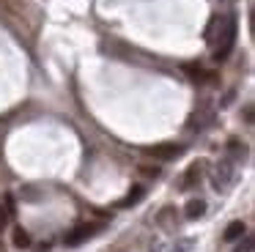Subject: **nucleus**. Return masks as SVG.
Returning <instances> with one entry per match:
<instances>
[{
    "label": "nucleus",
    "instance_id": "1",
    "mask_svg": "<svg viewBox=\"0 0 255 252\" xmlns=\"http://www.w3.org/2000/svg\"><path fill=\"white\" fill-rule=\"evenodd\" d=\"M236 33H239V25H236V16H225L220 22V30H217V47H214V60H225L228 55L233 52V44H236Z\"/></svg>",
    "mask_w": 255,
    "mask_h": 252
},
{
    "label": "nucleus",
    "instance_id": "2",
    "mask_svg": "<svg viewBox=\"0 0 255 252\" xmlns=\"http://www.w3.org/2000/svg\"><path fill=\"white\" fill-rule=\"evenodd\" d=\"M102 230H105V222H80V225H74V228L63 236V244H66V247H80V244H85L88 239L99 236Z\"/></svg>",
    "mask_w": 255,
    "mask_h": 252
},
{
    "label": "nucleus",
    "instance_id": "3",
    "mask_svg": "<svg viewBox=\"0 0 255 252\" xmlns=\"http://www.w3.org/2000/svg\"><path fill=\"white\" fill-rule=\"evenodd\" d=\"M145 153L159 159V162H170V159H176L184 153V145H178V142H156V145L145 148Z\"/></svg>",
    "mask_w": 255,
    "mask_h": 252
},
{
    "label": "nucleus",
    "instance_id": "4",
    "mask_svg": "<svg viewBox=\"0 0 255 252\" xmlns=\"http://www.w3.org/2000/svg\"><path fill=\"white\" fill-rule=\"evenodd\" d=\"M233 181V162L225 159V162L217 167V178H214V186L217 189H228V184Z\"/></svg>",
    "mask_w": 255,
    "mask_h": 252
},
{
    "label": "nucleus",
    "instance_id": "5",
    "mask_svg": "<svg viewBox=\"0 0 255 252\" xmlns=\"http://www.w3.org/2000/svg\"><path fill=\"white\" fill-rule=\"evenodd\" d=\"M200 175H203V162L189 164V170L184 173V178H181V184H178V189H192V186L200 181Z\"/></svg>",
    "mask_w": 255,
    "mask_h": 252
},
{
    "label": "nucleus",
    "instance_id": "6",
    "mask_svg": "<svg viewBox=\"0 0 255 252\" xmlns=\"http://www.w3.org/2000/svg\"><path fill=\"white\" fill-rule=\"evenodd\" d=\"M143 195H145V186H140V184H134L132 189L127 192V197H124L121 203H118V206L121 208H132V206H137L140 200H143Z\"/></svg>",
    "mask_w": 255,
    "mask_h": 252
},
{
    "label": "nucleus",
    "instance_id": "7",
    "mask_svg": "<svg viewBox=\"0 0 255 252\" xmlns=\"http://www.w3.org/2000/svg\"><path fill=\"white\" fill-rule=\"evenodd\" d=\"M203 214H206V200H200V197H192L187 203V208H184V217L187 219H200Z\"/></svg>",
    "mask_w": 255,
    "mask_h": 252
},
{
    "label": "nucleus",
    "instance_id": "8",
    "mask_svg": "<svg viewBox=\"0 0 255 252\" xmlns=\"http://www.w3.org/2000/svg\"><path fill=\"white\" fill-rule=\"evenodd\" d=\"M244 233H247V225H244V222H239V219H236V222H231V225L225 228V233H222V241H228V244H231V241L242 239Z\"/></svg>",
    "mask_w": 255,
    "mask_h": 252
},
{
    "label": "nucleus",
    "instance_id": "9",
    "mask_svg": "<svg viewBox=\"0 0 255 252\" xmlns=\"http://www.w3.org/2000/svg\"><path fill=\"white\" fill-rule=\"evenodd\" d=\"M11 244L17 247V250H28L30 247V233L25 228H14L11 230Z\"/></svg>",
    "mask_w": 255,
    "mask_h": 252
},
{
    "label": "nucleus",
    "instance_id": "10",
    "mask_svg": "<svg viewBox=\"0 0 255 252\" xmlns=\"http://www.w3.org/2000/svg\"><path fill=\"white\" fill-rule=\"evenodd\" d=\"M140 173L148 175V178H156V175H159V167H148V164H143V167H140Z\"/></svg>",
    "mask_w": 255,
    "mask_h": 252
},
{
    "label": "nucleus",
    "instance_id": "11",
    "mask_svg": "<svg viewBox=\"0 0 255 252\" xmlns=\"http://www.w3.org/2000/svg\"><path fill=\"white\" fill-rule=\"evenodd\" d=\"M6 222H8V214H6V208H0V230L6 228Z\"/></svg>",
    "mask_w": 255,
    "mask_h": 252
},
{
    "label": "nucleus",
    "instance_id": "12",
    "mask_svg": "<svg viewBox=\"0 0 255 252\" xmlns=\"http://www.w3.org/2000/svg\"><path fill=\"white\" fill-rule=\"evenodd\" d=\"M244 121H247V124H253V107L244 110Z\"/></svg>",
    "mask_w": 255,
    "mask_h": 252
}]
</instances>
